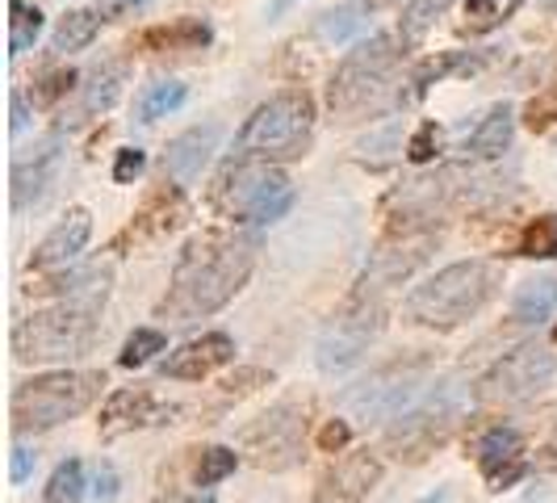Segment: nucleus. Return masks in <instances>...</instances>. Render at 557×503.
I'll list each match as a JSON object with an SVG mask.
<instances>
[{"label":"nucleus","mask_w":557,"mask_h":503,"mask_svg":"<svg viewBox=\"0 0 557 503\" xmlns=\"http://www.w3.org/2000/svg\"><path fill=\"white\" fill-rule=\"evenodd\" d=\"M545 453H554V462H557V428H554V441H549V449Z\"/></svg>","instance_id":"obj_49"},{"label":"nucleus","mask_w":557,"mask_h":503,"mask_svg":"<svg viewBox=\"0 0 557 503\" xmlns=\"http://www.w3.org/2000/svg\"><path fill=\"white\" fill-rule=\"evenodd\" d=\"M495 9H499V0H466V17H474L470 29H491L499 17H495Z\"/></svg>","instance_id":"obj_44"},{"label":"nucleus","mask_w":557,"mask_h":503,"mask_svg":"<svg viewBox=\"0 0 557 503\" xmlns=\"http://www.w3.org/2000/svg\"><path fill=\"white\" fill-rule=\"evenodd\" d=\"M185 101H189V88H185L181 81L151 84V88L139 97V122H160V118H168V113L181 110Z\"/></svg>","instance_id":"obj_27"},{"label":"nucleus","mask_w":557,"mask_h":503,"mask_svg":"<svg viewBox=\"0 0 557 503\" xmlns=\"http://www.w3.org/2000/svg\"><path fill=\"white\" fill-rule=\"evenodd\" d=\"M289 4H294V0H273V9H269V17H281V13L289 9Z\"/></svg>","instance_id":"obj_48"},{"label":"nucleus","mask_w":557,"mask_h":503,"mask_svg":"<svg viewBox=\"0 0 557 503\" xmlns=\"http://www.w3.org/2000/svg\"><path fill=\"white\" fill-rule=\"evenodd\" d=\"M461 407H466V391L457 382H445V387H432V394L416 403L407 416H398V424L386 428V449H391L398 462H423L432 457L436 449L445 445L461 419Z\"/></svg>","instance_id":"obj_9"},{"label":"nucleus","mask_w":557,"mask_h":503,"mask_svg":"<svg viewBox=\"0 0 557 503\" xmlns=\"http://www.w3.org/2000/svg\"><path fill=\"white\" fill-rule=\"evenodd\" d=\"M106 391V373L101 369H55V373H38L22 382L9 398V416L17 437L34 432H51L67 419L84 416Z\"/></svg>","instance_id":"obj_5"},{"label":"nucleus","mask_w":557,"mask_h":503,"mask_svg":"<svg viewBox=\"0 0 557 503\" xmlns=\"http://www.w3.org/2000/svg\"><path fill=\"white\" fill-rule=\"evenodd\" d=\"M411 72L403 68V51L391 34H373L357 51H348L327 84V106L335 122H369L403 110L411 101Z\"/></svg>","instance_id":"obj_3"},{"label":"nucleus","mask_w":557,"mask_h":503,"mask_svg":"<svg viewBox=\"0 0 557 503\" xmlns=\"http://www.w3.org/2000/svg\"><path fill=\"white\" fill-rule=\"evenodd\" d=\"M557 378V348L549 340H529L511 353H503L474 382V398L482 407H499V403H529L532 394H541Z\"/></svg>","instance_id":"obj_10"},{"label":"nucleus","mask_w":557,"mask_h":503,"mask_svg":"<svg viewBox=\"0 0 557 503\" xmlns=\"http://www.w3.org/2000/svg\"><path fill=\"white\" fill-rule=\"evenodd\" d=\"M239 445L256 470H269V475L294 470L302 462V445H307V403L302 398L273 403L256 424L244 428Z\"/></svg>","instance_id":"obj_11"},{"label":"nucleus","mask_w":557,"mask_h":503,"mask_svg":"<svg viewBox=\"0 0 557 503\" xmlns=\"http://www.w3.org/2000/svg\"><path fill=\"white\" fill-rule=\"evenodd\" d=\"M156 503H214V500H210V491L197 487V491H168V495H160Z\"/></svg>","instance_id":"obj_46"},{"label":"nucleus","mask_w":557,"mask_h":503,"mask_svg":"<svg viewBox=\"0 0 557 503\" xmlns=\"http://www.w3.org/2000/svg\"><path fill=\"white\" fill-rule=\"evenodd\" d=\"M210 206L223 219H235V223H277L281 214L294 206V189H289V181L277 164L231 160L219 172L214 189H210Z\"/></svg>","instance_id":"obj_8"},{"label":"nucleus","mask_w":557,"mask_h":503,"mask_svg":"<svg viewBox=\"0 0 557 503\" xmlns=\"http://www.w3.org/2000/svg\"><path fill=\"white\" fill-rule=\"evenodd\" d=\"M524 122H529V131H536V135H545L549 126H557V84H549L545 93L532 97L529 110H524Z\"/></svg>","instance_id":"obj_38"},{"label":"nucleus","mask_w":557,"mask_h":503,"mask_svg":"<svg viewBox=\"0 0 557 503\" xmlns=\"http://www.w3.org/2000/svg\"><path fill=\"white\" fill-rule=\"evenodd\" d=\"M474 453H478V470H482L491 491H511L520 478L529 475V445H524V437H520L516 428H507V424L486 428V432L478 437Z\"/></svg>","instance_id":"obj_13"},{"label":"nucleus","mask_w":557,"mask_h":503,"mask_svg":"<svg viewBox=\"0 0 557 503\" xmlns=\"http://www.w3.org/2000/svg\"><path fill=\"white\" fill-rule=\"evenodd\" d=\"M117 470L110 462H97V475H92V503H113L117 500Z\"/></svg>","instance_id":"obj_40"},{"label":"nucleus","mask_w":557,"mask_h":503,"mask_svg":"<svg viewBox=\"0 0 557 503\" xmlns=\"http://www.w3.org/2000/svg\"><path fill=\"white\" fill-rule=\"evenodd\" d=\"M448 4H453V0H407V4H403V22H398V26H403V38H407V42H419L428 29L445 17Z\"/></svg>","instance_id":"obj_31"},{"label":"nucleus","mask_w":557,"mask_h":503,"mask_svg":"<svg viewBox=\"0 0 557 503\" xmlns=\"http://www.w3.org/2000/svg\"><path fill=\"white\" fill-rule=\"evenodd\" d=\"M511 135H516V110L503 101L495 110L478 122L474 131L466 135V143L457 147L466 164H482V160H499L503 151L511 147Z\"/></svg>","instance_id":"obj_22"},{"label":"nucleus","mask_w":557,"mask_h":503,"mask_svg":"<svg viewBox=\"0 0 557 503\" xmlns=\"http://www.w3.org/2000/svg\"><path fill=\"white\" fill-rule=\"evenodd\" d=\"M226 361H235V340L226 332H206L189 344H181L176 353H168L160 361V373L176 378V382H201L214 369H223Z\"/></svg>","instance_id":"obj_19"},{"label":"nucleus","mask_w":557,"mask_h":503,"mask_svg":"<svg viewBox=\"0 0 557 503\" xmlns=\"http://www.w3.org/2000/svg\"><path fill=\"white\" fill-rule=\"evenodd\" d=\"M9 13H13L9 17V47H13V56H26L42 34V13H38V4H26V0H9Z\"/></svg>","instance_id":"obj_28"},{"label":"nucleus","mask_w":557,"mask_h":503,"mask_svg":"<svg viewBox=\"0 0 557 503\" xmlns=\"http://www.w3.org/2000/svg\"><path fill=\"white\" fill-rule=\"evenodd\" d=\"M377 482H382V457L369 449H357V453H344L323 475L314 503H364Z\"/></svg>","instance_id":"obj_17"},{"label":"nucleus","mask_w":557,"mask_h":503,"mask_svg":"<svg viewBox=\"0 0 557 503\" xmlns=\"http://www.w3.org/2000/svg\"><path fill=\"white\" fill-rule=\"evenodd\" d=\"M554 340H557V332H554Z\"/></svg>","instance_id":"obj_50"},{"label":"nucleus","mask_w":557,"mask_h":503,"mask_svg":"<svg viewBox=\"0 0 557 503\" xmlns=\"http://www.w3.org/2000/svg\"><path fill=\"white\" fill-rule=\"evenodd\" d=\"M110 281L113 273L106 265H88V269H72L63 278L38 285L42 294H59V303L34 310L13 328L9 335L13 357L22 365L84 357L101 340V310L110 298Z\"/></svg>","instance_id":"obj_2"},{"label":"nucleus","mask_w":557,"mask_h":503,"mask_svg":"<svg viewBox=\"0 0 557 503\" xmlns=\"http://www.w3.org/2000/svg\"><path fill=\"white\" fill-rule=\"evenodd\" d=\"M260 240L251 231H210L185 244L168 281V294L156 307V319L168 328H189L223 310L256 269Z\"/></svg>","instance_id":"obj_1"},{"label":"nucleus","mask_w":557,"mask_h":503,"mask_svg":"<svg viewBox=\"0 0 557 503\" xmlns=\"http://www.w3.org/2000/svg\"><path fill=\"white\" fill-rule=\"evenodd\" d=\"M214 42V29L206 17H176L164 26H147L135 34V47L147 56H164V51H201Z\"/></svg>","instance_id":"obj_21"},{"label":"nucleus","mask_w":557,"mask_h":503,"mask_svg":"<svg viewBox=\"0 0 557 503\" xmlns=\"http://www.w3.org/2000/svg\"><path fill=\"white\" fill-rule=\"evenodd\" d=\"M486 63H491V51H478V56H470V51H445V56L419 59L416 68H411V101H419L432 84L448 81L453 72H478Z\"/></svg>","instance_id":"obj_24"},{"label":"nucleus","mask_w":557,"mask_h":503,"mask_svg":"<svg viewBox=\"0 0 557 503\" xmlns=\"http://www.w3.org/2000/svg\"><path fill=\"white\" fill-rule=\"evenodd\" d=\"M264 382H273V373H264V369H244L239 378H226L223 382V394H248V391H256V387H264Z\"/></svg>","instance_id":"obj_42"},{"label":"nucleus","mask_w":557,"mask_h":503,"mask_svg":"<svg viewBox=\"0 0 557 503\" xmlns=\"http://www.w3.org/2000/svg\"><path fill=\"white\" fill-rule=\"evenodd\" d=\"M499 285L503 269L495 260H457V265H445L441 273H432L423 285H416L403 303V315L419 328L453 332L491 307Z\"/></svg>","instance_id":"obj_4"},{"label":"nucleus","mask_w":557,"mask_h":503,"mask_svg":"<svg viewBox=\"0 0 557 503\" xmlns=\"http://www.w3.org/2000/svg\"><path fill=\"white\" fill-rule=\"evenodd\" d=\"M164 332L160 328H135L131 332V340L122 344V353H117V365L122 369H139V365H147L156 353H164Z\"/></svg>","instance_id":"obj_33"},{"label":"nucleus","mask_w":557,"mask_h":503,"mask_svg":"<svg viewBox=\"0 0 557 503\" xmlns=\"http://www.w3.org/2000/svg\"><path fill=\"white\" fill-rule=\"evenodd\" d=\"M554 310H557L554 278H532L516 290V303H511V319H516V323H545Z\"/></svg>","instance_id":"obj_26"},{"label":"nucleus","mask_w":557,"mask_h":503,"mask_svg":"<svg viewBox=\"0 0 557 503\" xmlns=\"http://www.w3.org/2000/svg\"><path fill=\"white\" fill-rule=\"evenodd\" d=\"M9 101H13V135H22V131H26V97H22V93H17V88H13V97H9Z\"/></svg>","instance_id":"obj_47"},{"label":"nucleus","mask_w":557,"mask_h":503,"mask_svg":"<svg viewBox=\"0 0 557 503\" xmlns=\"http://www.w3.org/2000/svg\"><path fill=\"white\" fill-rule=\"evenodd\" d=\"M59 164H63V135H47L29 147V156L13 160V210H29L38 206L47 189L55 185Z\"/></svg>","instance_id":"obj_16"},{"label":"nucleus","mask_w":557,"mask_h":503,"mask_svg":"<svg viewBox=\"0 0 557 503\" xmlns=\"http://www.w3.org/2000/svg\"><path fill=\"white\" fill-rule=\"evenodd\" d=\"M382 290L386 285L364 278L344 298V307L327 319V328L314 340V365L323 373H344V369L364 361V353L373 348V340L386 328V298H382Z\"/></svg>","instance_id":"obj_7"},{"label":"nucleus","mask_w":557,"mask_h":503,"mask_svg":"<svg viewBox=\"0 0 557 503\" xmlns=\"http://www.w3.org/2000/svg\"><path fill=\"white\" fill-rule=\"evenodd\" d=\"M76 72L72 68H55V72H47V76H38V84H34V106L38 110H55L59 101H67V93L76 88Z\"/></svg>","instance_id":"obj_34"},{"label":"nucleus","mask_w":557,"mask_h":503,"mask_svg":"<svg viewBox=\"0 0 557 503\" xmlns=\"http://www.w3.org/2000/svg\"><path fill=\"white\" fill-rule=\"evenodd\" d=\"M219 139H223V126L206 122V126H189L185 135L168 143L164 151V176H172L176 185H189L201 176V168L210 164V156L219 151Z\"/></svg>","instance_id":"obj_20"},{"label":"nucleus","mask_w":557,"mask_h":503,"mask_svg":"<svg viewBox=\"0 0 557 503\" xmlns=\"http://www.w3.org/2000/svg\"><path fill=\"white\" fill-rule=\"evenodd\" d=\"M106 26V13L101 9H72L59 17L55 34H51V51L55 56H72V51H84L97 34Z\"/></svg>","instance_id":"obj_25"},{"label":"nucleus","mask_w":557,"mask_h":503,"mask_svg":"<svg viewBox=\"0 0 557 503\" xmlns=\"http://www.w3.org/2000/svg\"><path fill=\"white\" fill-rule=\"evenodd\" d=\"M432 373V353H407L394 357L382 369H373L364 382H357L344 394L348 412H357L361 419H398L407 403H416L419 387Z\"/></svg>","instance_id":"obj_12"},{"label":"nucleus","mask_w":557,"mask_h":503,"mask_svg":"<svg viewBox=\"0 0 557 503\" xmlns=\"http://www.w3.org/2000/svg\"><path fill=\"white\" fill-rule=\"evenodd\" d=\"M348 441H352V428H348L344 419H327L323 432H319V449H323V453H344Z\"/></svg>","instance_id":"obj_41"},{"label":"nucleus","mask_w":557,"mask_h":503,"mask_svg":"<svg viewBox=\"0 0 557 503\" xmlns=\"http://www.w3.org/2000/svg\"><path fill=\"white\" fill-rule=\"evenodd\" d=\"M357 151H361L364 164H373V168L391 164L394 151H403V131H398V126L391 122L386 131H377V135H369L364 143H357Z\"/></svg>","instance_id":"obj_36"},{"label":"nucleus","mask_w":557,"mask_h":503,"mask_svg":"<svg viewBox=\"0 0 557 503\" xmlns=\"http://www.w3.org/2000/svg\"><path fill=\"white\" fill-rule=\"evenodd\" d=\"M88 235H92V214H88L84 206L67 210V219H59V223L51 226V235L34 248L29 269H34V273H67V269L81 260Z\"/></svg>","instance_id":"obj_18"},{"label":"nucleus","mask_w":557,"mask_h":503,"mask_svg":"<svg viewBox=\"0 0 557 503\" xmlns=\"http://www.w3.org/2000/svg\"><path fill=\"white\" fill-rule=\"evenodd\" d=\"M361 26H364V17L357 9H335V13H323V17H319V38H323V42H344V38H352Z\"/></svg>","instance_id":"obj_37"},{"label":"nucleus","mask_w":557,"mask_h":503,"mask_svg":"<svg viewBox=\"0 0 557 503\" xmlns=\"http://www.w3.org/2000/svg\"><path fill=\"white\" fill-rule=\"evenodd\" d=\"M189 219V201H185V194H181V185H160L156 194L147 197L139 206V214L131 219V226L113 240V248H139V244H156V240H164V235H172L176 226Z\"/></svg>","instance_id":"obj_15"},{"label":"nucleus","mask_w":557,"mask_h":503,"mask_svg":"<svg viewBox=\"0 0 557 503\" xmlns=\"http://www.w3.org/2000/svg\"><path fill=\"white\" fill-rule=\"evenodd\" d=\"M84 500V466L81 457L59 462L51 482H47V503H81Z\"/></svg>","instance_id":"obj_32"},{"label":"nucleus","mask_w":557,"mask_h":503,"mask_svg":"<svg viewBox=\"0 0 557 503\" xmlns=\"http://www.w3.org/2000/svg\"><path fill=\"white\" fill-rule=\"evenodd\" d=\"M122 84H126V68H122L117 59L101 63V68H92L88 81L81 84V97H76V110H72V118H67V126H81V122H88V118L113 110V101L122 97Z\"/></svg>","instance_id":"obj_23"},{"label":"nucleus","mask_w":557,"mask_h":503,"mask_svg":"<svg viewBox=\"0 0 557 503\" xmlns=\"http://www.w3.org/2000/svg\"><path fill=\"white\" fill-rule=\"evenodd\" d=\"M172 416H181V407L160 403L151 391L135 387V391H113L110 398H106L97 428H101V437H106V441H113V437H126V432H139V428L172 424Z\"/></svg>","instance_id":"obj_14"},{"label":"nucleus","mask_w":557,"mask_h":503,"mask_svg":"<svg viewBox=\"0 0 557 503\" xmlns=\"http://www.w3.org/2000/svg\"><path fill=\"white\" fill-rule=\"evenodd\" d=\"M235 466H239V453H235V449H226V445L201 449V457H197V466H194V487L210 491V487H219L223 478L235 475Z\"/></svg>","instance_id":"obj_30"},{"label":"nucleus","mask_w":557,"mask_h":503,"mask_svg":"<svg viewBox=\"0 0 557 503\" xmlns=\"http://www.w3.org/2000/svg\"><path fill=\"white\" fill-rule=\"evenodd\" d=\"M34 466H38V453L26 445L13 449V457H9V478L22 487V482H29V475H34Z\"/></svg>","instance_id":"obj_43"},{"label":"nucleus","mask_w":557,"mask_h":503,"mask_svg":"<svg viewBox=\"0 0 557 503\" xmlns=\"http://www.w3.org/2000/svg\"><path fill=\"white\" fill-rule=\"evenodd\" d=\"M314 135V97L307 88H281L235 135V160H298Z\"/></svg>","instance_id":"obj_6"},{"label":"nucleus","mask_w":557,"mask_h":503,"mask_svg":"<svg viewBox=\"0 0 557 503\" xmlns=\"http://www.w3.org/2000/svg\"><path fill=\"white\" fill-rule=\"evenodd\" d=\"M143 168H147V156H143L139 147H126V151H117V160H113V181H117V185H131Z\"/></svg>","instance_id":"obj_39"},{"label":"nucleus","mask_w":557,"mask_h":503,"mask_svg":"<svg viewBox=\"0 0 557 503\" xmlns=\"http://www.w3.org/2000/svg\"><path fill=\"white\" fill-rule=\"evenodd\" d=\"M147 0H101L97 9L106 13V22H113V17H122V13H135V9H143Z\"/></svg>","instance_id":"obj_45"},{"label":"nucleus","mask_w":557,"mask_h":503,"mask_svg":"<svg viewBox=\"0 0 557 503\" xmlns=\"http://www.w3.org/2000/svg\"><path fill=\"white\" fill-rule=\"evenodd\" d=\"M520 256L529 260H554L557 256V210L554 214H536L524 231H520Z\"/></svg>","instance_id":"obj_29"},{"label":"nucleus","mask_w":557,"mask_h":503,"mask_svg":"<svg viewBox=\"0 0 557 503\" xmlns=\"http://www.w3.org/2000/svg\"><path fill=\"white\" fill-rule=\"evenodd\" d=\"M441 151H445V131L436 122H419L416 135L407 139V160L411 164H432Z\"/></svg>","instance_id":"obj_35"}]
</instances>
